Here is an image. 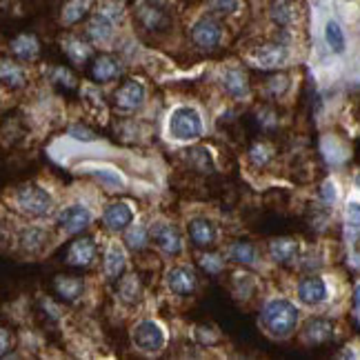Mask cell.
Instances as JSON below:
<instances>
[{
  "label": "cell",
  "mask_w": 360,
  "mask_h": 360,
  "mask_svg": "<svg viewBox=\"0 0 360 360\" xmlns=\"http://www.w3.org/2000/svg\"><path fill=\"white\" fill-rule=\"evenodd\" d=\"M300 321L298 307L287 298H271L265 302V307L260 311V323L271 338L285 340L296 331Z\"/></svg>",
  "instance_id": "obj_1"
},
{
  "label": "cell",
  "mask_w": 360,
  "mask_h": 360,
  "mask_svg": "<svg viewBox=\"0 0 360 360\" xmlns=\"http://www.w3.org/2000/svg\"><path fill=\"white\" fill-rule=\"evenodd\" d=\"M202 118L193 107L183 105V107H176L174 112L169 114L167 120V131L174 141L178 143H193L198 141L202 136Z\"/></svg>",
  "instance_id": "obj_2"
},
{
  "label": "cell",
  "mask_w": 360,
  "mask_h": 360,
  "mask_svg": "<svg viewBox=\"0 0 360 360\" xmlns=\"http://www.w3.org/2000/svg\"><path fill=\"white\" fill-rule=\"evenodd\" d=\"M13 200H16L18 210L30 218H43L53 207L51 193L36 183H27V185L18 187L16 193H13Z\"/></svg>",
  "instance_id": "obj_3"
},
{
  "label": "cell",
  "mask_w": 360,
  "mask_h": 360,
  "mask_svg": "<svg viewBox=\"0 0 360 360\" xmlns=\"http://www.w3.org/2000/svg\"><path fill=\"white\" fill-rule=\"evenodd\" d=\"M131 340L145 354H158L165 347V331L154 321H141L131 329Z\"/></svg>",
  "instance_id": "obj_4"
},
{
  "label": "cell",
  "mask_w": 360,
  "mask_h": 360,
  "mask_svg": "<svg viewBox=\"0 0 360 360\" xmlns=\"http://www.w3.org/2000/svg\"><path fill=\"white\" fill-rule=\"evenodd\" d=\"M56 225L67 236H80V233L91 225V212L82 205L63 207L56 216Z\"/></svg>",
  "instance_id": "obj_5"
},
{
  "label": "cell",
  "mask_w": 360,
  "mask_h": 360,
  "mask_svg": "<svg viewBox=\"0 0 360 360\" xmlns=\"http://www.w3.org/2000/svg\"><path fill=\"white\" fill-rule=\"evenodd\" d=\"M223 40V25L216 18L205 16L191 27V43L202 51H214Z\"/></svg>",
  "instance_id": "obj_6"
},
{
  "label": "cell",
  "mask_w": 360,
  "mask_h": 360,
  "mask_svg": "<svg viewBox=\"0 0 360 360\" xmlns=\"http://www.w3.org/2000/svg\"><path fill=\"white\" fill-rule=\"evenodd\" d=\"M149 233H151V243H154L162 254H167V256L183 254V236H180V231L172 223L158 220V223L149 227Z\"/></svg>",
  "instance_id": "obj_7"
},
{
  "label": "cell",
  "mask_w": 360,
  "mask_h": 360,
  "mask_svg": "<svg viewBox=\"0 0 360 360\" xmlns=\"http://www.w3.org/2000/svg\"><path fill=\"white\" fill-rule=\"evenodd\" d=\"M96 254H98V247L91 236H80L72 240L65 249V262L69 267H78V269H87L94 265Z\"/></svg>",
  "instance_id": "obj_8"
},
{
  "label": "cell",
  "mask_w": 360,
  "mask_h": 360,
  "mask_svg": "<svg viewBox=\"0 0 360 360\" xmlns=\"http://www.w3.org/2000/svg\"><path fill=\"white\" fill-rule=\"evenodd\" d=\"M145 87L138 80H124L122 85L114 91V107L118 112H136L145 105Z\"/></svg>",
  "instance_id": "obj_9"
},
{
  "label": "cell",
  "mask_w": 360,
  "mask_h": 360,
  "mask_svg": "<svg viewBox=\"0 0 360 360\" xmlns=\"http://www.w3.org/2000/svg\"><path fill=\"white\" fill-rule=\"evenodd\" d=\"M296 294L302 304H307V307H318V304H323L329 298V287L321 276L311 274V276H304V278L298 281Z\"/></svg>",
  "instance_id": "obj_10"
},
{
  "label": "cell",
  "mask_w": 360,
  "mask_h": 360,
  "mask_svg": "<svg viewBox=\"0 0 360 360\" xmlns=\"http://www.w3.org/2000/svg\"><path fill=\"white\" fill-rule=\"evenodd\" d=\"M165 283H167V289L172 294L189 296L196 292V287H198V274L193 267L176 265L167 271V276H165Z\"/></svg>",
  "instance_id": "obj_11"
},
{
  "label": "cell",
  "mask_w": 360,
  "mask_h": 360,
  "mask_svg": "<svg viewBox=\"0 0 360 360\" xmlns=\"http://www.w3.org/2000/svg\"><path fill=\"white\" fill-rule=\"evenodd\" d=\"M89 76L94 82H101V85H107V82H114L122 76V63L112 56V53H101V56H94L89 63Z\"/></svg>",
  "instance_id": "obj_12"
},
{
  "label": "cell",
  "mask_w": 360,
  "mask_h": 360,
  "mask_svg": "<svg viewBox=\"0 0 360 360\" xmlns=\"http://www.w3.org/2000/svg\"><path fill=\"white\" fill-rule=\"evenodd\" d=\"M336 334V327H334V321L331 318H325V316H316V318H309L307 323L302 327V340L311 345V347H321V345H327L331 338Z\"/></svg>",
  "instance_id": "obj_13"
},
{
  "label": "cell",
  "mask_w": 360,
  "mask_h": 360,
  "mask_svg": "<svg viewBox=\"0 0 360 360\" xmlns=\"http://www.w3.org/2000/svg\"><path fill=\"white\" fill-rule=\"evenodd\" d=\"M134 223V210L129 202H122V200H116V202H109L103 212V225L105 229L109 231H124L129 229Z\"/></svg>",
  "instance_id": "obj_14"
},
{
  "label": "cell",
  "mask_w": 360,
  "mask_h": 360,
  "mask_svg": "<svg viewBox=\"0 0 360 360\" xmlns=\"http://www.w3.org/2000/svg\"><path fill=\"white\" fill-rule=\"evenodd\" d=\"M187 231L191 245L198 249H212L218 243V229L210 218H191Z\"/></svg>",
  "instance_id": "obj_15"
},
{
  "label": "cell",
  "mask_w": 360,
  "mask_h": 360,
  "mask_svg": "<svg viewBox=\"0 0 360 360\" xmlns=\"http://www.w3.org/2000/svg\"><path fill=\"white\" fill-rule=\"evenodd\" d=\"M267 254L276 265H294L300 258V243L289 236L271 238L267 243Z\"/></svg>",
  "instance_id": "obj_16"
},
{
  "label": "cell",
  "mask_w": 360,
  "mask_h": 360,
  "mask_svg": "<svg viewBox=\"0 0 360 360\" xmlns=\"http://www.w3.org/2000/svg\"><path fill=\"white\" fill-rule=\"evenodd\" d=\"M220 82H223V89H225V94L229 96V98L243 101V98H247L249 94H252L249 76H247L245 69H240V67L225 69V74H223V78H220Z\"/></svg>",
  "instance_id": "obj_17"
},
{
  "label": "cell",
  "mask_w": 360,
  "mask_h": 360,
  "mask_svg": "<svg viewBox=\"0 0 360 360\" xmlns=\"http://www.w3.org/2000/svg\"><path fill=\"white\" fill-rule=\"evenodd\" d=\"M252 58L260 69H278L287 60V47L283 43H265L254 51Z\"/></svg>",
  "instance_id": "obj_18"
},
{
  "label": "cell",
  "mask_w": 360,
  "mask_h": 360,
  "mask_svg": "<svg viewBox=\"0 0 360 360\" xmlns=\"http://www.w3.org/2000/svg\"><path fill=\"white\" fill-rule=\"evenodd\" d=\"M127 269V254H124V247L120 243H109L105 260H103V271L107 276V281L116 283L120 276Z\"/></svg>",
  "instance_id": "obj_19"
},
{
  "label": "cell",
  "mask_w": 360,
  "mask_h": 360,
  "mask_svg": "<svg viewBox=\"0 0 360 360\" xmlns=\"http://www.w3.org/2000/svg\"><path fill=\"white\" fill-rule=\"evenodd\" d=\"M53 294L65 302H76L82 292H85V281L80 276H69V274H58L51 283Z\"/></svg>",
  "instance_id": "obj_20"
},
{
  "label": "cell",
  "mask_w": 360,
  "mask_h": 360,
  "mask_svg": "<svg viewBox=\"0 0 360 360\" xmlns=\"http://www.w3.org/2000/svg\"><path fill=\"white\" fill-rule=\"evenodd\" d=\"M138 20L149 32H162L169 27V16L162 11V5H156V3H147L138 7Z\"/></svg>",
  "instance_id": "obj_21"
},
{
  "label": "cell",
  "mask_w": 360,
  "mask_h": 360,
  "mask_svg": "<svg viewBox=\"0 0 360 360\" xmlns=\"http://www.w3.org/2000/svg\"><path fill=\"white\" fill-rule=\"evenodd\" d=\"M9 51L13 58H18L20 63H32L38 58L40 53V43L34 34H18L11 38L9 43Z\"/></svg>",
  "instance_id": "obj_22"
},
{
  "label": "cell",
  "mask_w": 360,
  "mask_h": 360,
  "mask_svg": "<svg viewBox=\"0 0 360 360\" xmlns=\"http://www.w3.org/2000/svg\"><path fill=\"white\" fill-rule=\"evenodd\" d=\"M87 38L91 43H98V45L109 43V40L114 38V18L109 16L107 11L91 16V20L87 22Z\"/></svg>",
  "instance_id": "obj_23"
},
{
  "label": "cell",
  "mask_w": 360,
  "mask_h": 360,
  "mask_svg": "<svg viewBox=\"0 0 360 360\" xmlns=\"http://www.w3.org/2000/svg\"><path fill=\"white\" fill-rule=\"evenodd\" d=\"M63 53L67 56V60L72 65H87L91 63V45L87 43V40H82L78 36H67L63 40Z\"/></svg>",
  "instance_id": "obj_24"
},
{
  "label": "cell",
  "mask_w": 360,
  "mask_h": 360,
  "mask_svg": "<svg viewBox=\"0 0 360 360\" xmlns=\"http://www.w3.org/2000/svg\"><path fill=\"white\" fill-rule=\"evenodd\" d=\"M227 258L231 262H236V265H243V267H254L258 265L260 260V254H258V247L249 240H233L227 249Z\"/></svg>",
  "instance_id": "obj_25"
},
{
  "label": "cell",
  "mask_w": 360,
  "mask_h": 360,
  "mask_svg": "<svg viewBox=\"0 0 360 360\" xmlns=\"http://www.w3.org/2000/svg\"><path fill=\"white\" fill-rule=\"evenodd\" d=\"M116 294L118 298L124 302V304H138L143 298V283L141 278H138L136 274H127V276H120V278L116 281Z\"/></svg>",
  "instance_id": "obj_26"
},
{
  "label": "cell",
  "mask_w": 360,
  "mask_h": 360,
  "mask_svg": "<svg viewBox=\"0 0 360 360\" xmlns=\"http://www.w3.org/2000/svg\"><path fill=\"white\" fill-rule=\"evenodd\" d=\"M185 162L189 165V169L196 174H214L216 172L214 156L207 147H189L185 151Z\"/></svg>",
  "instance_id": "obj_27"
},
{
  "label": "cell",
  "mask_w": 360,
  "mask_h": 360,
  "mask_svg": "<svg viewBox=\"0 0 360 360\" xmlns=\"http://www.w3.org/2000/svg\"><path fill=\"white\" fill-rule=\"evenodd\" d=\"M18 243H20V249L25 254L34 256V254H40L49 245V233L40 227H27V229H22Z\"/></svg>",
  "instance_id": "obj_28"
},
{
  "label": "cell",
  "mask_w": 360,
  "mask_h": 360,
  "mask_svg": "<svg viewBox=\"0 0 360 360\" xmlns=\"http://www.w3.org/2000/svg\"><path fill=\"white\" fill-rule=\"evenodd\" d=\"M269 16L278 27H289V25L296 22L298 11H296V5L292 3V0H274L271 7H269Z\"/></svg>",
  "instance_id": "obj_29"
},
{
  "label": "cell",
  "mask_w": 360,
  "mask_h": 360,
  "mask_svg": "<svg viewBox=\"0 0 360 360\" xmlns=\"http://www.w3.org/2000/svg\"><path fill=\"white\" fill-rule=\"evenodd\" d=\"M345 236L349 243H356L360 238V202L349 200L345 207Z\"/></svg>",
  "instance_id": "obj_30"
},
{
  "label": "cell",
  "mask_w": 360,
  "mask_h": 360,
  "mask_svg": "<svg viewBox=\"0 0 360 360\" xmlns=\"http://www.w3.org/2000/svg\"><path fill=\"white\" fill-rule=\"evenodd\" d=\"M151 243V233L147 227L143 225H131L129 229H124V245H127V249H131V252H143V249Z\"/></svg>",
  "instance_id": "obj_31"
},
{
  "label": "cell",
  "mask_w": 360,
  "mask_h": 360,
  "mask_svg": "<svg viewBox=\"0 0 360 360\" xmlns=\"http://www.w3.org/2000/svg\"><path fill=\"white\" fill-rule=\"evenodd\" d=\"M325 43L334 53H342L347 49V36H345L342 27L336 20H327L325 25Z\"/></svg>",
  "instance_id": "obj_32"
},
{
  "label": "cell",
  "mask_w": 360,
  "mask_h": 360,
  "mask_svg": "<svg viewBox=\"0 0 360 360\" xmlns=\"http://www.w3.org/2000/svg\"><path fill=\"white\" fill-rule=\"evenodd\" d=\"M323 154H325V158H327L331 165H340V162H345V160L349 158L347 147H345L336 136H327V138H323Z\"/></svg>",
  "instance_id": "obj_33"
},
{
  "label": "cell",
  "mask_w": 360,
  "mask_h": 360,
  "mask_svg": "<svg viewBox=\"0 0 360 360\" xmlns=\"http://www.w3.org/2000/svg\"><path fill=\"white\" fill-rule=\"evenodd\" d=\"M3 82H5V87H9V89L25 87V82H27L25 69L20 65H16L13 60L5 58L3 60Z\"/></svg>",
  "instance_id": "obj_34"
},
{
  "label": "cell",
  "mask_w": 360,
  "mask_h": 360,
  "mask_svg": "<svg viewBox=\"0 0 360 360\" xmlns=\"http://www.w3.org/2000/svg\"><path fill=\"white\" fill-rule=\"evenodd\" d=\"M89 13V0H69L63 7V25H76Z\"/></svg>",
  "instance_id": "obj_35"
},
{
  "label": "cell",
  "mask_w": 360,
  "mask_h": 360,
  "mask_svg": "<svg viewBox=\"0 0 360 360\" xmlns=\"http://www.w3.org/2000/svg\"><path fill=\"white\" fill-rule=\"evenodd\" d=\"M91 174H94V178L98 180V183H101L103 187H107V189H112V191L124 189V178H122V174H120L118 169H114V167H98V169H94Z\"/></svg>",
  "instance_id": "obj_36"
},
{
  "label": "cell",
  "mask_w": 360,
  "mask_h": 360,
  "mask_svg": "<svg viewBox=\"0 0 360 360\" xmlns=\"http://www.w3.org/2000/svg\"><path fill=\"white\" fill-rule=\"evenodd\" d=\"M200 267L207 276H220L225 269V256L218 252H205L200 256Z\"/></svg>",
  "instance_id": "obj_37"
},
{
  "label": "cell",
  "mask_w": 360,
  "mask_h": 360,
  "mask_svg": "<svg viewBox=\"0 0 360 360\" xmlns=\"http://www.w3.org/2000/svg\"><path fill=\"white\" fill-rule=\"evenodd\" d=\"M256 116H258L256 120H258V124H260V129H262V131L271 134V131H276V129H278V124H281V118H278V112H276L274 107H269V105L260 107Z\"/></svg>",
  "instance_id": "obj_38"
},
{
  "label": "cell",
  "mask_w": 360,
  "mask_h": 360,
  "mask_svg": "<svg viewBox=\"0 0 360 360\" xmlns=\"http://www.w3.org/2000/svg\"><path fill=\"white\" fill-rule=\"evenodd\" d=\"M274 158V147L265 141L256 143L252 149H249V160H252L256 167H265V165H269Z\"/></svg>",
  "instance_id": "obj_39"
},
{
  "label": "cell",
  "mask_w": 360,
  "mask_h": 360,
  "mask_svg": "<svg viewBox=\"0 0 360 360\" xmlns=\"http://www.w3.org/2000/svg\"><path fill=\"white\" fill-rule=\"evenodd\" d=\"M265 89H267V96L269 98H281V96H285L287 94V89H289V76H285V74H274V76H269V80L265 82Z\"/></svg>",
  "instance_id": "obj_40"
},
{
  "label": "cell",
  "mask_w": 360,
  "mask_h": 360,
  "mask_svg": "<svg viewBox=\"0 0 360 360\" xmlns=\"http://www.w3.org/2000/svg\"><path fill=\"white\" fill-rule=\"evenodd\" d=\"M318 196H321V202L325 207H334L336 200H338V185L336 180H325V183L321 185V191H318Z\"/></svg>",
  "instance_id": "obj_41"
},
{
  "label": "cell",
  "mask_w": 360,
  "mask_h": 360,
  "mask_svg": "<svg viewBox=\"0 0 360 360\" xmlns=\"http://www.w3.org/2000/svg\"><path fill=\"white\" fill-rule=\"evenodd\" d=\"M53 82L60 85V87H65V89H76V85H78V80L72 74V69H67V67H56V69H53Z\"/></svg>",
  "instance_id": "obj_42"
},
{
  "label": "cell",
  "mask_w": 360,
  "mask_h": 360,
  "mask_svg": "<svg viewBox=\"0 0 360 360\" xmlns=\"http://www.w3.org/2000/svg\"><path fill=\"white\" fill-rule=\"evenodd\" d=\"M69 136L74 138V141H82V143H91V141H96V131L94 129H89L87 124H74V127H69Z\"/></svg>",
  "instance_id": "obj_43"
},
{
  "label": "cell",
  "mask_w": 360,
  "mask_h": 360,
  "mask_svg": "<svg viewBox=\"0 0 360 360\" xmlns=\"http://www.w3.org/2000/svg\"><path fill=\"white\" fill-rule=\"evenodd\" d=\"M214 13H220V16H229L238 9V0H212L210 3Z\"/></svg>",
  "instance_id": "obj_44"
},
{
  "label": "cell",
  "mask_w": 360,
  "mask_h": 360,
  "mask_svg": "<svg viewBox=\"0 0 360 360\" xmlns=\"http://www.w3.org/2000/svg\"><path fill=\"white\" fill-rule=\"evenodd\" d=\"M214 329H210V327H198L196 329V338L202 342V345H216L218 342V336L216 334H212Z\"/></svg>",
  "instance_id": "obj_45"
},
{
  "label": "cell",
  "mask_w": 360,
  "mask_h": 360,
  "mask_svg": "<svg viewBox=\"0 0 360 360\" xmlns=\"http://www.w3.org/2000/svg\"><path fill=\"white\" fill-rule=\"evenodd\" d=\"M354 311L360 318V281L354 285Z\"/></svg>",
  "instance_id": "obj_46"
},
{
  "label": "cell",
  "mask_w": 360,
  "mask_h": 360,
  "mask_svg": "<svg viewBox=\"0 0 360 360\" xmlns=\"http://www.w3.org/2000/svg\"><path fill=\"white\" fill-rule=\"evenodd\" d=\"M9 354V329H3V356Z\"/></svg>",
  "instance_id": "obj_47"
},
{
  "label": "cell",
  "mask_w": 360,
  "mask_h": 360,
  "mask_svg": "<svg viewBox=\"0 0 360 360\" xmlns=\"http://www.w3.org/2000/svg\"><path fill=\"white\" fill-rule=\"evenodd\" d=\"M352 267L360 269V254H352Z\"/></svg>",
  "instance_id": "obj_48"
},
{
  "label": "cell",
  "mask_w": 360,
  "mask_h": 360,
  "mask_svg": "<svg viewBox=\"0 0 360 360\" xmlns=\"http://www.w3.org/2000/svg\"><path fill=\"white\" fill-rule=\"evenodd\" d=\"M149 3H156V5H162V3H165V0H149Z\"/></svg>",
  "instance_id": "obj_49"
},
{
  "label": "cell",
  "mask_w": 360,
  "mask_h": 360,
  "mask_svg": "<svg viewBox=\"0 0 360 360\" xmlns=\"http://www.w3.org/2000/svg\"><path fill=\"white\" fill-rule=\"evenodd\" d=\"M356 187H358V189H360V174H358V176H356Z\"/></svg>",
  "instance_id": "obj_50"
}]
</instances>
